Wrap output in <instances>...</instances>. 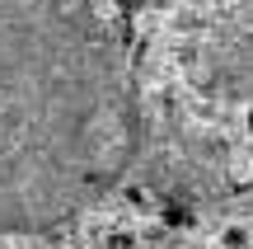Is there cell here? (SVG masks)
Wrapping results in <instances>:
<instances>
[{
	"label": "cell",
	"instance_id": "cell-2",
	"mask_svg": "<svg viewBox=\"0 0 253 249\" xmlns=\"http://www.w3.org/2000/svg\"><path fill=\"white\" fill-rule=\"evenodd\" d=\"M249 146H253V113H249Z\"/></svg>",
	"mask_w": 253,
	"mask_h": 249
},
{
	"label": "cell",
	"instance_id": "cell-1",
	"mask_svg": "<svg viewBox=\"0 0 253 249\" xmlns=\"http://www.w3.org/2000/svg\"><path fill=\"white\" fill-rule=\"evenodd\" d=\"M141 103L94 0H0V235L75 221L126 179Z\"/></svg>",
	"mask_w": 253,
	"mask_h": 249
}]
</instances>
